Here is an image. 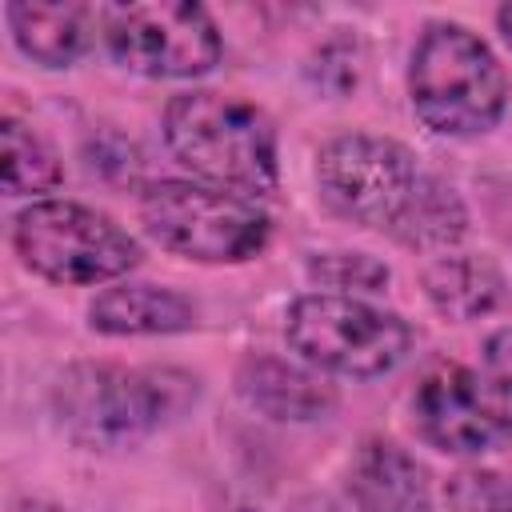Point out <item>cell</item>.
<instances>
[{
    "label": "cell",
    "mask_w": 512,
    "mask_h": 512,
    "mask_svg": "<svg viewBox=\"0 0 512 512\" xmlns=\"http://www.w3.org/2000/svg\"><path fill=\"white\" fill-rule=\"evenodd\" d=\"M496 24H500V36H504V44L512 48V4H504V8L496 12Z\"/></svg>",
    "instance_id": "cell-20"
},
{
    "label": "cell",
    "mask_w": 512,
    "mask_h": 512,
    "mask_svg": "<svg viewBox=\"0 0 512 512\" xmlns=\"http://www.w3.org/2000/svg\"><path fill=\"white\" fill-rule=\"evenodd\" d=\"M284 340L300 356V364L316 372L348 376V380H376L392 372L396 364H404L416 336L408 320L360 296L308 292L288 304Z\"/></svg>",
    "instance_id": "cell-5"
},
{
    "label": "cell",
    "mask_w": 512,
    "mask_h": 512,
    "mask_svg": "<svg viewBox=\"0 0 512 512\" xmlns=\"http://www.w3.org/2000/svg\"><path fill=\"white\" fill-rule=\"evenodd\" d=\"M348 500L356 512H432L428 468L392 440H364L348 464Z\"/></svg>",
    "instance_id": "cell-10"
},
{
    "label": "cell",
    "mask_w": 512,
    "mask_h": 512,
    "mask_svg": "<svg viewBox=\"0 0 512 512\" xmlns=\"http://www.w3.org/2000/svg\"><path fill=\"white\" fill-rule=\"evenodd\" d=\"M416 180V156L392 136L340 132L316 152V184L324 204L360 228H388Z\"/></svg>",
    "instance_id": "cell-8"
},
{
    "label": "cell",
    "mask_w": 512,
    "mask_h": 512,
    "mask_svg": "<svg viewBox=\"0 0 512 512\" xmlns=\"http://www.w3.org/2000/svg\"><path fill=\"white\" fill-rule=\"evenodd\" d=\"M420 284H424V296L428 304L464 324V320H476V316H488L500 296H504V276L500 268L484 256V252H444V256H432L420 272Z\"/></svg>",
    "instance_id": "cell-14"
},
{
    "label": "cell",
    "mask_w": 512,
    "mask_h": 512,
    "mask_svg": "<svg viewBox=\"0 0 512 512\" xmlns=\"http://www.w3.org/2000/svg\"><path fill=\"white\" fill-rule=\"evenodd\" d=\"M392 240L412 248V252H432V256H444L452 252L464 232H468V208L464 200L456 196L452 184H444L440 176H424L416 180L412 196L404 200L400 216L388 224Z\"/></svg>",
    "instance_id": "cell-15"
},
{
    "label": "cell",
    "mask_w": 512,
    "mask_h": 512,
    "mask_svg": "<svg viewBox=\"0 0 512 512\" xmlns=\"http://www.w3.org/2000/svg\"><path fill=\"white\" fill-rule=\"evenodd\" d=\"M484 376L500 392V400L512 408V328H496L484 340Z\"/></svg>",
    "instance_id": "cell-19"
},
{
    "label": "cell",
    "mask_w": 512,
    "mask_h": 512,
    "mask_svg": "<svg viewBox=\"0 0 512 512\" xmlns=\"http://www.w3.org/2000/svg\"><path fill=\"white\" fill-rule=\"evenodd\" d=\"M308 276H312L320 288L336 292V296H360V300H364V292H380L392 272H388L384 260H376V256H368V252L332 248V252H316V256L308 260Z\"/></svg>",
    "instance_id": "cell-17"
},
{
    "label": "cell",
    "mask_w": 512,
    "mask_h": 512,
    "mask_svg": "<svg viewBox=\"0 0 512 512\" xmlns=\"http://www.w3.org/2000/svg\"><path fill=\"white\" fill-rule=\"evenodd\" d=\"M20 264L48 284H104L140 264V244L108 212L76 200H32L12 220Z\"/></svg>",
    "instance_id": "cell-6"
},
{
    "label": "cell",
    "mask_w": 512,
    "mask_h": 512,
    "mask_svg": "<svg viewBox=\"0 0 512 512\" xmlns=\"http://www.w3.org/2000/svg\"><path fill=\"white\" fill-rule=\"evenodd\" d=\"M416 432L448 456H488L512 444V408L488 376L464 364H436L412 396Z\"/></svg>",
    "instance_id": "cell-9"
},
{
    "label": "cell",
    "mask_w": 512,
    "mask_h": 512,
    "mask_svg": "<svg viewBox=\"0 0 512 512\" xmlns=\"http://www.w3.org/2000/svg\"><path fill=\"white\" fill-rule=\"evenodd\" d=\"M144 232L196 264H244L264 252L272 224L256 200L200 184V180H152L136 196Z\"/></svg>",
    "instance_id": "cell-4"
},
{
    "label": "cell",
    "mask_w": 512,
    "mask_h": 512,
    "mask_svg": "<svg viewBox=\"0 0 512 512\" xmlns=\"http://www.w3.org/2000/svg\"><path fill=\"white\" fill-rule=\"evenodd\" d=\"M96 24L112 60L152 80H196L220 64L224 40L208 8L188 0L104 4Z\"/></svg>",
    "instance_id": "cell-7"
},
{
    "label": "cell",
    "mask_w": 512,
    "mask_h": 512,
    "mask_svg": "<svg viewBox=\"0 0 512 512\" xmlns=\"http://www.w3.org/2000/svg\"><path fill=\"white\" fill-rule=\"evenodd\" d=\"M408 100L428 132L468 140L496 128L504 116L508 72L472 28L432 20L408 60Z\"/></svg>",
    "instance_id": "cell-3"
},
{
    "label": "cell",
    "mask_w": 512,
    "mask_h": 512,
    "mask_svg": "<svg viewBox=\"0 0 512 512\" xmlns=\"http://www.w3.org/2000/svg\"><path fill=\"white\" fill-rule=\"evenodd\" d=\"M448 512H512V472L460 468L444 484Z\"/></svg>",
    "instance_id": "cell-18"
},
{
    "label": "cell",
    "mask_w": 512,
    "mask_h": 512,
    "mask_svg": "<svg viewBox=\"0 0 512 512\" xmlns=\"http://www.w3.org/2000/svg\"><path fill=\"white\" fill-rule=\"evenodd\" d=\"M196 400V376L180 368H128L80 360L52 384V416L72 444L132 448Z\"/></svg>",
    "instance_id": "cell-1"
},
{
    "label": "cell",
    "mask_w": 512,
    "mask_h": 512,
    "mask_svg": "<svg viewBox=\"0 0 512 512\" xmlns=\"http://www.w3.org/2000/svg\"><path fill=\"white\" fill-rule=\"evenodd\" d=\"M236 392L260 416L292 420V424L316 420L336 408V392L316 368L292 364L280 356H248L236 368Z\"/></svg>",
    "instance_id": "cell-11"
},
{
    "label": "cell",
    "mask_w": 512,
    "mask_h": 512,
    "mask_svg": "<svg viewBox=\"0 0 512 512\" xmlns=\"http://www.w3.org/2000/svg\"><path fill=\"white\" fill-rule=\"evenodd\" d=\"M0 144H4V188H8V196L52 192L64 180V168H60L52 144L36 128H28L24 120L4 116Z\"/></svg>",
    "instance_id": "cell-16"
},
{
    "label": "cell",
    "mask_w": 512,
    "mask_h": 512,
    "mask_svg": "<svg viewBox=\"0 0 512 512\" xmlns=\"http://www.w3.org/2000/svg\"><path fill=\"white\" fill-rule=\"evenodd\" d=\"M4 16H8L16 48L28 60H36L44 68H68L88 48L96 8H88V4H28V0H16V4L4 8Z\"/></svg>",
    "instance_id": "cell-13"
},
{
    "label": "cell",
    "mask_w": 512,
    "mask_h": 512,
    "mask_svg": "<svg viewBox=\"0 0 512 512\" xmlns=\"http://www.w3.org/2000/svg\"><path fill=\"white\" fill-rule=\"evenodd\" d=\"M164 144L192 176H200V184L244 200L276 192V128L268 112L244 96L212 88L176 92L164 108Z\"/></svg>",
    "instance_id": "cell-2"
},
{
    "label": "cell",
    "mask_w": 512,
    "mask_h": 512,
    "mask_svg": "<svg viewBox=\"0 0 512 512\" xmlns=\"http://www.w3.org/2000/svg\"><path fill=\"white\" fill-rule=\"evenodd\" d=\"M88 324L104 336H172L196 324V304L164 284L120 280L88 304Z\"/></svg>",
    "instance_id": "cell-12"
}]
</instances>
